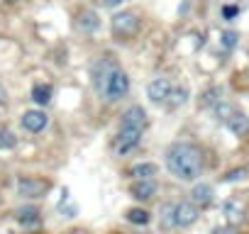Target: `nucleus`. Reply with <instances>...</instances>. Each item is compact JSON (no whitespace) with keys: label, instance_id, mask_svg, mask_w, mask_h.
Masks as SVG:
<instances>
[{"label":"nucleus","instance_id":"nucleus-1","mask_svg":"<svg viewBox=\"0 0 249 234\" xmlns=\"http://www.w3.org/2000/svg\"><path fill=\"white\" fill-rule=\"evenodd\" d=\"M164 164H166L171 176H176L178 181H186V183L200 178V173L205 168L203 151L196 144H188V142H174L171 147H166Z\"/></svg>","mask_w":249,"mask_h":234},{"label":"nucleus","instance_id":"nucleus-2","mask_svg":"<svg viewBox=\"0 0 249 234\" xmlns=\"http://www.w3.org/2000/svg\"><path fill=\"white\" fill-rule=\"evenodd\" d=\"M98 90L105 95L107 102H120L122 98H127V93H130V76L124 73L120 66H115Z\"/></svg>","mask_w":249,"mask_h":234},{"label":"nucleus","instance_id":"nucleus-3","mask_svg":"<svg viewBox=\"0 0 249 234\" xmlns=\"http://www.w3.org/2000/svg\"><path fill=\"white\" fill-rule=\"evenodd\" d=\"M110 30H112V34L120 37V39H130V37H135L137 30H140V17H137L132 10H120V13L112 15Z\"/></svg>","mask_w":249,"mask_h":234},{"label":"nucleus","instance_id":"nucleus-4","mask_svg":"<svg viewBox=\"0 0 249 234\" xmlns=\"http://www.w3.org/2000/svg\"><path fill=\"white\" fill-rule=\"evenodd\" d=\"M142 130H135V127H120L117 137L112 139V151L117 156H130L140 144H142Z\"/></svg>","mask_w":249,"mask_h":234},{"label":"nucleus","instance_id":"nucleus-5","mask_svg":"<svg viewBox=\"0 0 249 234\" xmlns=\"http://www.w3.org/2000/svg\"><path fill=\"white\" fill-rule=\"evenodd\" d=\"M49 193V181L35 178V176H20L18 178V195L25 200H37Z\"/></svg>","mask_w":249,"mask_h":234},{"label":"nucleus","instance_id":"nucleus-6","mask_svg":"<svg viewBox=\"0 0 249 234\" xmlns=\"http://www.w3.org/2000/svg\"><path fill=\"white\" fill-rule=\"evenodd\" d=\"M200 217V210L193 200H181L176 202V210H174V222H176V229H188L198 222Z\"/></svg>","mask_w":249,"mask_h":234},{"label":"nucleus","instance_id":"nucleus-7","mask_svg":"<svg viewBox=\"0 0 249 234\" xmlns=\"http://www.w3.org/2000/svg\"><path fill=\"white\" fill-rule=\"evenodd\" d=\"M120 127H135V130H147L149 127V117H147V110L140 107V105H132L122 112V120H120Z\"/></svg>","mask_w":249,"mask_h":234},{"label":"nucleus","instance_id":"nucleus-8","mask_svg":"<svg viewBox=\"0 0 249 234\" xmlns=\"http://www.w3.org/2000/svg\"><path fill=\"white\" fill-rule=\"evenodd\" d=\"M20 122H22V127H25L30 134H39V132H44L47 125H49V115H47L44 110H27V112L20 117Z\"/></svg>","mask_w":249,"mask_h":234},{"label":"nucleus","instance_id":"nucleus-9","mask_svg":"<svg viewBox=\"0 0 249 234\" xmlns=\"http://www.w3.org/2000/svg\"><path fill=\"white\" fill-rule=\"evenodd\" d=\"M157 190H159V185H157L154 178H142V181H135V183L130 185V195H132L135 200H140V202L154 200Z\"/></svg>","mask_w":249,"mask_h":234},{"label":"nucleus","instance_id":"nucleus-10","mask_svg":"<svg viewBox=\"0 0 249 234\" xmlns=\"http://www.w3.org/2000/svg\"><path fill=\"white\" fill-rule=\"evenodd\" d=\"M169 93H171V83H169L166 78H154V81L147 85V98H149V102H154V105H164L166 98H169Z\"/></svg>","mask_w":249,"mask_h":234},{"label":"nucleus","instance_id":"nucleus-11","mask_svg":"<svg viewBox=\"0 0 249 234\" xmlns=\"http://www.w3.org/2000/svg\"><path fill=\"white\" fill-rule=\"evenodd\" d=\"M222 212H225V219H227L230 224H239V222H244V217H247V205H244V200H239V198H230V200L225 202Z\"/></svg>","mask_w":249,"mask_h":234},{"label":"nucleus","instance_id":"nucleus-12","mask_svg":"<svg viewBox=\"0 0 249 234\" xmlns=\"http://www.w3.org/2000/svg\"><path fill=\"white\" fill-rule=\"evenodd\" d=\"M15 219H18V224L32 229V227H39L42 224V212L37 207H22V210L15 212Z\"/></svg>","mask_w":249,"mask_h":234},{"label":"nucleus","instance_id":"nucleus-13","mask_svg":"<svg viewBox=\"0 0 249 234\" xmlns=\"http://www.w3.org/2000/svg\"><path fill=\"white\" fill-rule=\"evenodd\" d=\"M213 188L208 185V183H198V185H193V190H191V200L198 205V207H208V205H213Z\"/></svg>","mask_w":249,"mask_h":234},{"label":"nucleus","instance_id":"nucleus-14","mask_svg":"<svg viewBox=\"0 0 249 234\" xmlns=\"http://www.w3.org/2000/svg\"><path fill=\"white\" fill-rule=\"evenodd\" d=\"M225 125H227V130H230L234 137H244V134L249 132V117H247V115H242V112L237 110V112L230 117V120H227Z\"/></svg>","mask_w":249,"mask_h":234},{"label":"nucleus","instance_id":"nucleus-15","mask_svg":"<svg viewBox=\"0 0 249 234\" xmlns=\"http://www.w3.org/2000/svg\"><path fill=\"white\" fill-rule=\"evenodd\" d=\"M86 34H93V32H98L100 30V17H98V13H93V10H83L81 15H78V22H76Z\"/></svg>","mask_w":249,"mask_h":234},{"label":"nucleus","instance_id":"nucleus-16","mask_svg":"<svg viewBox=\"0 0 249 234\" xmlns=\"http://www.w3.org/2000/svg\"><path fill=\"white\" fill-rule=\"evenodd\" d=\"M157 173H159V166H157V164H152V161H142V164H135V166L130 168V176H132L135 181L154 178Z\"/></svg>","mask_w":249,"mask_h":234},{"label":"nucleus","instance_id":"nucleus-17","mask_svg":"<svg viewBox=\"0 0 249 234\" xmlns=\"http://www.w3.org/2000/svg\"><path fill=\"white\" fill-rule=\"evenodd\" d=\"M52 95H54V90H52L49 83H37V85H32V100H35L37 105H49V102H52Z\"/></svg>","mask_w":249,"mask_h":234},{"label":"nucleus","instance_id":"nucleus-18","mask_svg":"<svg viewBox=\"0 0 249 234\" xmlns=\"http://www.w3.org/2000/svg\"><path fill=\"white\" fill-rule=\"evenodd\" d=\"M188 98H191V93H188L183 85H171V93H169L166 102H169L171 107H181V105L188 102Z\"/></svg>","mask_w":249,"mask_h":234},{"label":"nucleus","instance_id":"nucleus-19","mask_svg":"<svg viewBox=\"0 0 249 234\" xmlns=\"http://www.w3.org/2000/svg\"><path fill=\"white\" fill-rule=\"evenodd\" d=\"M213 110H215V117H217L220 122H227L230 117L237 112V107H234L232 102H225V100H217V102L213 105Z\"/></svg>","mask_w":249,"mask_h":234},{"label":"nucleus","instance_id":"nucleus-20","mask_svg":"<svg viewBox=\"0 0 249 234\" xmlns=\"http://www.w3.org/2000/svg\"><path fill=\"white\" fill-rule=\"evenodd\" d=\"M127 219H130L132 224H149V222H152V212H147L144 207H132V210L127 212Z\"/></svg>","mask_w":249,"mask_h":234},{"label":"nucleus","instance_id":"nucleus-21","mask_svg":"<svg viewBox=\"0 0 249 234\" xmlns=\"http://www.w3.org/2000/svg\"><path fill=\"white\" fill-rule=\"evenodd\" d=\"M174 210H176V202H164L161 205V227L164 229H174L176 222H174Z\"/></svg>","mask_w":249,"mask_h":234},{"label":"nucleus","instance_id":"nucleus-22","mask_svg":"<svg viewBox=\"0 0 249 234\" xmlns=\"http://www.w3.org/2000/svg\"><path fill=\"white\" fill-rule=\"evenodd\" d=\"M15 147H18V137H15V132L8 130V127H0V149L10 151V149H15Z\"/></svg>","mask_w":249,"mask_h":234},{"label":"nucleus","instance_id":"nucleus-23","mask_svg":"<svg viewBox=\"0 0 249 234\" xmlns=\"http://www.w3.org/2000/svg\"><path fill=\"white\" fill-rule=\"evenodd\" d=\"M237 42H239V34H237V32H222V37H220L222 49H230V51L237 47Z\"/></svg>","mask_w":249,"mask_h":234},{"label":"nucleus","instance_id":"nucleus-24","mask_svg":"<svg viewBox=\"0 0 249 234\" xmlns=\"http://www.w3.org/2000/svg\"><path fill=\"white\" fill-rule=\"evenodd\" d=\"M237 15H239V5L230 3V5H225V8H222V20L232 22V20H237Z\"/></svg>","mask_w":249,"mask_h":234},{"label":"nucleus","instance_id":"nucleus-25","mask_svg":"<svg viewBox=\"0 0 249 234\" xmlns=\"http://www.w3.org/2000/svg\"><path fill=\"white\" fill-rule=\"evenodd\" d=\"M217 95H220V90H217V88L205 90V95H203V105H215V102H217Z\"/></svg>","mask_w":249,"mask_h":234},{"label":"nucleus","instance_id":"nucleus-26","mask_svg":"<svg viewBox=\"0 0 249 234\" xmlns=\"http://www.w3.org/2000/svg\"><path fill=\"white\" fill-rule=\"evenodd\" d=\"M247 176V168H234V171H230L227 176H225V181L227 183H234V181H242Z\"/></svg>","mask_w":249,"mask_h":234},{"label":"nucleus","instance_id":"nucleus-27","mask_svg":"<svg viewBox=\"0 0 249 234\" xmlns=\"http://www.w3.org/2000/svg\"><path fill=\"white\" fill-rule=\"evenodd\" d=\"M98 3H100L103 8H110V10H112V8H120L124 0H98Z\"/></svg>","mask_w":249,"mask_h":234},{"label":"nucleus","instance_id":"nucleus-28","mask_svg":"<svg viewBox=\"0 0 249 234\" xmlns=\"http://www.w3.org/2000/svg\"><path fill=\"white\" fill-rule=\"evenodd\" d=\"M215 234H234V232H232V229H227V232H222V229H217Z\"/></svg>","mask_w":249,"mask_h":234},{"label":"nucleus","instance_id":"nucleus-29","mask_svg":"<svg viewBox=\"0 0 249 234\" xmlns=\"http://www.w3.org/2000/svg\"><path fill=\"white\" fill-rule=\"evenodd\" d=\"M3 102H5V93H3V90H0V105H3Z\"/></svg>","mask_w":249,"mask_h":234},{"label":"nucleus","instance_id":"nucleus-30","mask_svg":"<svg viewBox=\"0 0 249 234\" xmlns=\"http://www.w3.org/2000/svg\"><path fill=\"white\" fill-rule=\"evenodd\" d=\"M8 3H18V0H8Z\"/></svg>","mask_w":249,"mask_h":234}]
</instances>
